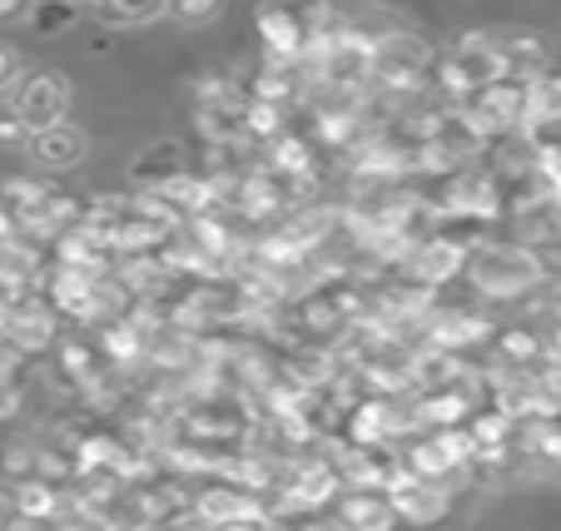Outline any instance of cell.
Instances as JSON below:
<instances>
[{"label":"cell","instance_id":"obj_1","mask_svg":"<svg viewBox=\"0 0 561 531\" xmlns=\"http://www.w3.org/2000/svg\"><path fill=\"white\" fill-rule=\"evenodd\" d=\"M462 278L492 303H512V298L531 293L541 284V268L531 258V249L522 244H502V239H488L482 249H472L462 264Z\"/></svg>","mask_w":561,"mask_h":531},{"label":"cell","instance_id":"obj_2","mask_svg":"<svg viewBox=\"0 0 561 531\" xmlns=\"http://www.w3.org/2000/svg\"><path fill=\"white\" fill-rule=\"evenodd\" d=\"M65 109H70V85H65L60 74L35 70V74H25L21 85H15L11 115L21 119L31 135H41V129H50V125H65Z\"/></svg>","mask_w":561,"mask_h":531},{"label":"cell","instance_id":"obj_3","mask_svg":"<svg viewBox=\"0 0 561 531\" xmlns=\"http://www.w3.org/2000/svg\"><path fill=\"white\" fill-rule=\"evenodd\" d=\"M190 511H194V521H204L209 531L264 521V501L249 497V492H239V487H229V482H209V487H199L194 501H190Z\"/></svg>","mask_w":561,"mask_h":531},{"label":"cell","instance_id":"obj_4","mask_svg":"<svg viewBox=\"0 0 561 531\" xmlns=\"http://www.w3.org/2000/svg\"><path fill=\"white\" fill-rule=\"evenodd\" d=\"M382 497H388V507L398 511V521H408V527H433V521H443L447 507H453L447 487L413 477V472H398V482H392Z\"/></svg>","mask_w":561,"mask_h":531},{"label":"cell","instance_id":"obj_5","mask_svg":"<svg viewBox=\"0 0 561 531\" xmlns=\"http://www.w3.org/2000/svg\"><path fill=\"white\" fill-rule=\"evenodd\" d=\"M462 264H467L462 249H447V244H437V239H427V244H417L403 264L392 268V274L408 278V284H417V288L443 293L447 284H457V278H462Z\"/></svg>","mask_w":561,"mask_h":531},{"label":"cell","instance_id":"obj_6","mask_svg":"<svg viewBox=\"0 0 561 531\" xmlns=\"http://www.w3.org/2000/svg\"><path fill=\"white\" fill-rule=\"evenodd\" d=\"M259 41H264V60L268 65H298V55L308 50V31L298 11H259Z\"/></svg>","mask_w":561,"mask_h":531},{"label":"cell","instance_id":"obj_7","mask_svg":"<svg viewBox=\"0 0 561 531\" xmlns=\"http://www.w3.org/2000/svg\"><path fill=\"white\" fill-rule=\"evenodd\" d=\"M180 174H190V160H184V145H149L135 164H129V180L139 184V194H159L164 184H174Z\"/></svg>","mask_w":561,"mask_h":531},{"label":"cell","instance_id":"obj_8","mask_svg":"<svg viewBox=\"0 0 561 531\" xmlns=\"http://www.w3.org/2000/svg\"><path fill=\"white\" fill-rule=\"evenodd\" d=\"M5 338H11L25 358H35V353H45V343H55V313L45 309L41 293H35L25 309H15L11 319H5Z\"/></svg>","mask_w":561,"mask_h":531},{"label":"cell","instance_id":"obj_9","mask_svg":"<svg viewBox=\"0 0 561 531\" xmlns=\"http://www.w3.org/2000/svg\"><path fill=\"white\" fill-rule=\"evenodd\" d=\"M339 521L348 531H398L403 527L382 492H343L339 497Z\"/></svg>","mask_w":561,"mask_h":531},{"label":"cell","instance_id":"obj_10","mask_svg":"<svg viewBox=\"0 0 561 531\" xmlns=\"http://www.w3.org/2000/svg\"><path fill=\"white\" fill-rule=\"evenodd\" d=\"M31 154L41 170H70V164L85 160V135L75 125H50L41 135H31Z\"/></svg>","mask_w":561,"mask_h":531},{"label":"cell","instance_id":"obj_11","mask_svg":"<svg viewBox=\"0 0 561 531\" xmlns=\"http://www.w3.org/2000/svg\"><path fill=\"white\" fill-rule=\"evenodd\" d=\"M85 15H95L105 25H149L159 15H170V5H90Z\"/></svg>","mask_w":561,"mask_h":531},{"label":"cell","instance_id":"obj_12","mask_svg":"<svg viewBox=\"0 0 561 531\" xmlns=\"http://www.w3.org/2000/svg\"><path fill=\"white\" fill-rule=\"evenodd\" d=\"M80 15H85V11H80V5H41V11L31 15V21H35V31L55 35V31H65V25H75V21H80Z\"/></svg>","mask_w":561,"mask_h":531},{"label":"cell","instance_id":"obj_13","mask_svg":"<svg viewBox=\"0 0 561 531\" xmlns=\"http://www.w3.org/2000/svg\"><path fill=\"white\" fill-rule=\"evenodd\" d=\"M0 145H31V129L15 115H0Z\"/></svg>","mask_w":561,"mask_h":531},{"label":"cell","instance_id":"obj_14","mask_svg":"<svg viewBox=\"0 0 561 531\" xmlns=\"http://www.w3.org/2000/svg\"><path fill=\"white\" fill-rule=\"evenodd\" d=\"M214 11H219V5H209V0H204V5H170L174 21H209Z\"/></svg>","mask_w":561,"mask_h":531},{"label":"cell","instance_id":"obj_15","mask_svg":"<svg viewBox=\"0 0 561 531\" xmlns=\"http://www.w3.org/2000/svg\"><path fill=\"white\" fill-rule=\"evenodd\" d=\"M11 70H15V65H11V55H0V90L11 85Z\"/></svg>","mask_w":561,"mask_h":531},{"label":"cell","instance_id":"obj_16","mask_svg":"<svg viewBox=\"0 0 561 531\" xmlns=\"http://www.w3.org/2000/svg\"><path fill=\"white\" fill-rule=\"evenodd\" d=\"M15 229H11V219H5V209H0V239H11Z\"/></svg>","mask_w":561,"mask_h":531}]
</instances>
